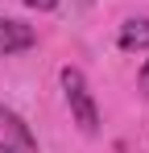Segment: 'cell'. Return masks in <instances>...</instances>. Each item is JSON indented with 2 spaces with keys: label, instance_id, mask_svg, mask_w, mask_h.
Wrapping results in <instances>:
<instances>
[{
  "label": "cell",
  "instance_id": "obj_4",
  "mask_svg": "<svg viewBox=\"0 0 149 153\" xmlns=\"http://www.w3.org/2000/svg\"><path fill=\"white\" fill-rule=\"evenodd\" d=\"M4 124H8V132L21 141V149H25V153H37V141L29 137V128H25V120L17 116V112H4Z\"/></svg>",
  "mask_w": 149,
  "mask_h": 153
},
{
  "label": "cell",
  "instance_id": "obj_2",
  "mask_svg": "<svg viewBox=\"0 0 149 153\" xmlns=\"http://www.w3.org/2000/svg\"><path fill=\"white\" fill-rule=\"evenodd\" d=\"M33 42H37V33L29 25H21V21H0V54H4V58L29 50Z\"/></svg>",
  "mask_w": 149,
  "mask_h": 153
},
{
  "label": "cell",
  "instance_id": "obj_3",
  "mask_svg": "<svg viewBox=\"0 0 149 153\" xmlns=\"http://www.w3.org/2000/svg\"><path fill=\"white\" fill-rule=\"evenodd\" d=\"M116 46L128 54H137V50H149V21L145 17H133V21H124L120 33H116Z\"/></svg>",
  "mask_w": 149,
  "mask_h": 153
},
{
  "label": "cell",
  "instance_id": "obj_5",
  "mask_svg": "<svg viewBox=\"0 0 149 153\" xmlns=\"http://www.w3.org/2000/svg\"><path fill=\"white\" fill-rule=\"evenodd\" d=\"M29 8H37V13H50V8H58V0H25Z\"/></svg>",
  "mask_w": 149,
  "mask_h": 153
},
{
  "label": "cell",
  "instance_id": "obj_6",
  "mask_svg": "<svg viewBox=\"0 0 149 153\" xmlns=\"http://www.w3.org/2000/svg\"><path fill=\"white\" fill-rule=\"evenodd\" d=\"M137 83H141V91H145V95H149V58H145V62H141V75H137Z\"/></svg>",
  "mask_w": 149,
  "mask_h": 153
},
{
  "label": "cell",
  "instance_id": "obj_7",
  "mask_svg": "<svg viewBox=\"0 0 149 153\" xmlns=\"http://www.w3.org/2000/svg\"><path fill=\"white\" fill-rule=\"evenodd\" d=\"M0 153H17V149H13V145H0Z\"/></svg>",
  "mask_w": 149,
  "mask_h": 153
},
{
  "label": "cell",
  "instance_id": "obj_1",
  "mask_svg": "<svg viewBox=\"0 0 149 153\" xmlns=\"http://www.w3.org/2000/svg\"><path fill=\"white\" fill-rule=\"evenodd\" d=\"M62 91H66V103H71V116L74 124L83 128L87 137L91 132H99V108L95 100H91V87H87V79H83V71H74V66H62Z\"/></svg>",
  "mask_w": 149,
  "mask_h": 153
}]
</instances>
